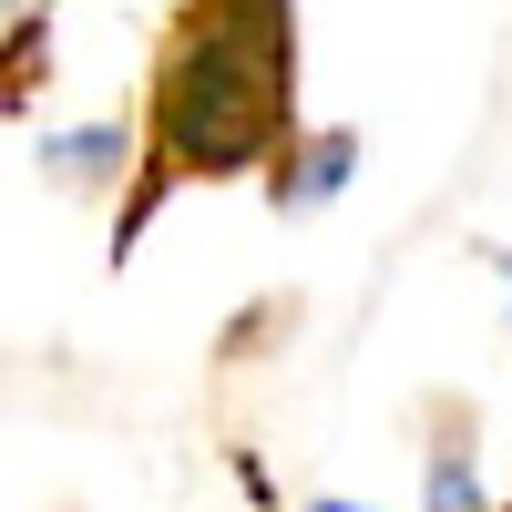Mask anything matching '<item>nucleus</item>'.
<instances>
[{"label":"nucleus","mask_w":512,"mask_h":512,"mask_svg":"<svg viewBox=\"0 0 512 512\" xmlns=\"http://www.w3.org/2000/svg\"><path fill=\"white\" fill-rule=\"evenodd\" d=\"M297 134V0H175L144 72V164L113 216V256L195 175L277 164Z\"/></svg>","instance_id":"1"},{"label":"nucleus","mask_w":512,"mask_h":512,"mask_svg":"<svg viewBox=\"0 0 512 512\" xmlns=\"http://www.w3.org/2000/svg\"><path fill=\"white\" fill-rule=\"evenodd\" d=\"M349 175H359V123H318V134L297 123L287 154L267 164V205H277V216H318Z\"/></svg>","instance_id":"2"},{"label":"nucleus","mask_w":512,"mask_h":512,"mask_svg":"<svg viewBox=\"0 0 512 512\" xmlns=\"http://www.w3.org/2000/svg\"><path fill=\"white\" fill-rule=\"evenodd\" d=\"M41 185H72V195H103V185H123L144 164V123H123V113H103V123H72V134H41Z\"/></svg>","instance_id":"3"},{"label":"nucleus","mask_w":512,"mask_h":512,"mask_svg":"<svg viewBox=\"0 0 512 512\" xmlns=\"http://www.w3.org/2000/svg\"><path fill=\"white\" fill-rule=\"evenodd\" d=\"M420 512H492L482 502V451H472V420H451L420 461Z\"/></svg>","instance_id":"4"},{"label":"nucleus","mask_w":512,"mask_h":512,"mask_svg":"<svg viewBox=\"0 0 512 512\" xmlns=\"http://www.w3.org/2000/svg\"><path fill=\"white\" fill-rule=\"evenodd\" d=\"M492 267H502V297H512V256H492Z\"/></svg>","instance_id":"5"}]
</instances>
